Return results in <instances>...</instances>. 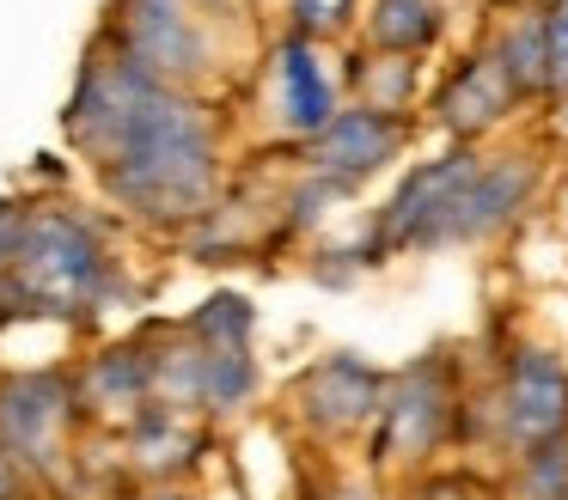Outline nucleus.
<instances>
[{
    "label": "nucleus",
    "mask_w": 568,
    "mask_h": 500,
    "mask_svg": "<svg viewBox=\"0 0 568 500\" xmlns=\"http://www.w3.org/2000/svg\"><path fill=\"white\" fill-rule=\"evenodd\" d=\"M153 92H160V80H153L141 61H129L104 31H92L87 55H80V73H74V92H68V110H62L68 146L99 171Z\"/></svg>",
    "instance_id": "8"
},
{
    "label": "nucleus",
    "mask_w": 568,
    "mask_h": 500,
    "mask_svg": "<svg viewBox=\"0 0 568 500\" xmlns=\"http://www.w3.org/2000/svg\"><path fill=\"white\" fill-rule=\"evenodd\" d=\"M507 7H538V12H550V7H562V0H507Z\"/></svg>",
    "instance_id": "31"
},
{
    "label": "nucleus",
    "mask_w": 568,
    "mask_h": 500,
    "mask_svg": "<svg viewBox=\"0 0 568 500\" xmlns=\"http://www.w3.org/2000/svg\"><path fill=\"white\" fill-rule=\"evenodd\" d=\"M501 494L507 500H568V439L501 463Z\"/></svg>",
    "instance_id": "23"
},
{
    "label": "nucleus",
    "mask_w": 568,
    "mask_h": 500,
    "mask_svg": "<svg viewBox=\"0 0 568 500\" xmlns=\"http://www.w3.org/2000/svg\"><path fill=\"white\" fill-rule=\"evenodd\" d=\"M379 397H385V366L361 360L355 348H331L318 354L312 366H300L294 385H287V415L294 427L324 451H343V446H361L379 415Z\"/></svg>",
    "instance_id": "9"
},
{
    "label": "nucleus",
    "mask_w": 568,
    "mask_h": 500,
    "mask_svg": "<svg viewBox=\"0 0 568 500\" xmlns=\"http://www.w3.org/2000/svg\"><path fill=\"white\" fill-rule=\"evenodd\" d=\"M519 110H526V104H519L514 80H507L501 61H495L489 31H483L477 43H470L465 55H458L453 68L434 80V92H428V129L440 134V141H453V146H483L489 134H501Z\"/></svg>",
    "instance_id": "12"
},
{
    "label": "nucleus",
    "mask_w": 568,
    "mask_h": 500,
    "mask_svg": "<svg viewBox=\"0 0 568 500\" xmlns=\"http://www.w3.org/2000/svg\"><path fill=\"white\" fill-rule=\"evenodd\" d=\"M263 397V360L257 348H202V378H196V415L209 427L239 421Z\"/></svg>",
    "instance_id": "19"
},
{
    "label": "nucleus",
    "mask_w": 568,
    "mask_h": 500,
    "mask_svg": "<svg viewBox=\"0 0 568 500\" xmlns=\"http://www.w3.org/2000/svg\"><path fill=\"white\" fill-rule=\"evenodd\" d=\"M184 336H196L202 348H251L257 341V305L245 293H209L184 317Z\"/></svg>",
    "instance_id": "20"
},
{
    "label": "nucleus",
    "mask_w": 568,
    "mask_h": 500,
    "mask_svg": "<svg viewBox=\"0 0 568 500\" xmlns=\"http://www.w3.org/2000/svg\"><path fill=\"white\" fill-rule=\"evenodd\" d=\"M209 421L184 409H165L148 402L116 427V446H123V476L129 482H190L209 458Z\"/></svg>",
    "instance_id": "14"
},
{
    "label": "nucleus",
    "mask_w": 568,
    "mask_h": 500,
    "mask_svg": "<svg viewBox=\"0 0 568 500\" xmlns=\"http://www.w3.org/2000/svg\"><path fill=\"white\" fill-rule=\"evenodd\" d=\"M87 427L74 390V366H26L0 373V446L31 470L43 494H68L74 433Z\"/></svg>",
    "instance_id": "5"
},
{
    "label": "nucleus",
    "mask_w": 568,
    "mask_h": 500,
    "mask_svg": "<svg viewBox=\"0 0 568 500\" xmlns=\"http://www.w3.org/2000/svg\"><path fill=\"white\" fill-rule=\"evenodd\" d=\"M38 500H80V494H38Z\"/></svg>",
    "instance_id": "32"
},
{
    "label": "nucleus",
    "mask_w": 568,
    "mask_h": 500,
    "mask_svg": "<svg viewBox=\"0 0 568 500\" xmlns=\"http://www.w3.org/2000/svg\"><path fill=\"white\" fill-rule=\"evenodd\" d=\"M294 500H397V494H392L385 476L367 470V463H331V458H324L318 470L300 482Z\"/></svg>",
    "instance_id": "25"
},
{
    "label": "nucleus",
    "mask_w": 568,
    "mask_h": 500,
    "mask_svg": "<svg viewBox=\"0 0 568 500\" xmlns=\"http://www.w3.org/2000/svg\"><path fill=\"white\" fill-rule=\"evenodd\" d=\"M129 500H202L190 482H135L129 488Z\"/></svg>",
    "instance_id": "29"
},
{
    "label": "nucleus",
    "mask_w": 568,
    "mask_h": 500,
    "mask_svg": "<svg viewBox=\"0 0 568 500\" xmlns=\"http://www.w3.org/2000/svg\"><path fill=\"white\" fill-rule=\"evenodd\" d=\"M74 390H80V415L92 421H111L123 427L135 409L153 402V341L148 336H129V341H111V348L87 354L74 366Z\"/></svg>",
    "instance_id": "15"
},
{
    "label": "nucleus",
    "mask_w": 568,
    "mask_h": 500,
    "mask_svg": "<svg viewBox=\"0 0 568 500\" xmlns=\"http://www.w3.org/2000/svg\"><path fill=\"white\" fill-rule=\"evenodd\" d=\"M446 37V0H373L361 12V43L379 55H434Z\"/></svg>",
    "instance_id": "17"
},
{
    "label": "nucleus",
    "mask_w": 568,
    "mask_h": 500,
    "mask_svg": "<svg viewBox=\"0 0 568 500\" xmlns=\"http://www.w3.org/2000/svg\"><path fill=\"white\" fill-rule=\"evenodd\" d=\"M477 165H483V146H453V141H446L440 153L416 159V165L397 177V190L367 214V226H361V244H367L373 268H385L392 256L440 251V232H446V220H453L465 183L477 177Z\"/></svg>",
    "instance_id": "6"
},
{
    "label": "nucleus",
    "mask_w": 568,
    "mask_h": 500,
    "mask_svg": "<svg viewBox=\"0 0 568 500\" xmlns=\"http://www.w3.org/2000/svg\"><path fill=\"white\" fill-rule=\"evenodd\" d=\"M348 183H336V177H324V171H306L300 165V177L287 183V195H282V238H300V232H318L324 220L336 214V207L348 202Z\"/></svg>",
    "instance_id": "22"
},
{
    "label": "nucleus",
    "mask_w": 568,
    "mask_h": 500,
    "mask_svg": "<svg viewBox=\"0 0 568 500\" xmlns=\"http://www.w3.org/2000/svg\"><path fill=\"white\" fill-rule=\"evenodd\" d=\"M470 390H477V378H470L465 354L453 348H428L416 360L392 366L379 415H373L367 439L355 446L361 463L397 488L404 476H422L434 463H446L453 451H465Z\"/></svg>",
    "instance_id": "3"
},
{
    "label": "nucleus",
    "mask_w": 568,
    "mask_h": 500,
    "mask_svg": "<svg viewBox=\"0 0 568 500\" xmlns=\"http://www.w3.org/2000/svg\"><path fill=\"white\" fill-rule=\"evenodd\" d=\"M26 214H31V202H0V275H7V268H13V256H19Z\"/></svg>",
    "instance_id": "27"
},
{
    "label": "nucleus",
    "mask_w": 568,
    "mask_h": 500,
    "mask_svg": "<svg viewBox=\"0 0 568 500\" xmlns=\"http://www.w3.org/2000/svg\"><path fill=\"white\" fill-rule=\"evenodd\" d=\"M397 500H507V494H501V470H483V463H434L422 476H404Z\"/></svg>",
    "instance_id": "21"
},
{
    "label": "nucleus",
    "mask_w": 568,
    "mask_h": 500,
    "mask_svg": "<svg viewBox=\"0 0 568 500\" xmlns=\"http://www.w3.org/2000/svg\"><path fill=\"white\" fill-rule=\"evenodd\" d=\"M38 494H43V488L31 482V470L7 446H0V500H38Z\"/></svg>",
    "instance_id": "28"
},
{
    "label": "nucleus",
    "mask_w": 568,
    "mask_h": 500,
    "mask_svg": "<svg viewBox=\"0 0 568 500\" xmlns=\"http://www.w3.org/2000/svg\"><path fill=\"white\" fill-rule=\"evenodd\" d=\"M0 293H7L13 317L87 324V317L129 299V275L104 238L99 214L74 202H31L26 238H19L13 268L0 275Z\"/></svg>",
    "instance_id": "2"
},
{
    "label": "nucleus",
    "mask_w": 568,
    "mask_h": 500,
    "mask_svg": "<svg viewBox=\"0 0 568 500\" xmlns=\"http://www.w3.org/2000/svg\"><path fill=\"white\" fill-rule=\"evenodd\" d=\"M99 31L178 92H202L214 73V24L196 0H111Z\"/></svg>",
    "instance_id": "7"
},
{
    "label": "nucleus",
    "mask_w": 568,
    "mask_h": 500,
    "mask_svg": "<svg viewBox=\"0 0 568 500\" xmlns=\"http://www.w3.org/2000/svg\"><path fill=\"white\" fill-rule=\"evenodd\" d=\"M99 190L116 214L141 220L153 232H190L226 190V141L221 110L202 92L160 85L111 159L99 165Z\"/></svg>",
    "instance_id": "1"
},
{
    "label": "nucleus",
    "mask_w": 568,
    "mask_h": 500,
    "mask_svg": "<svg viewBox=\"0 0 568 500\" xmlns=\"http://www.w3.org/2000/svg\"><path fill=\"white\" fill-rule=\"evenodd\" d=\"M196 7H202V12H233L239 0H196Z\"/></svg>",
    "instance_id": "30"
},
{
    "label": "nucleus",
    "mask_w": 568,
    "mask_h": 500,
    "mask_svg": "<svg viewBox=\"0 0 568 500\" xmlns=\"http://www.w3.org/2000/svg\"><path fill=\"white\" fill-rule=\"evenodd\" d=\"M568 439V360L544 341H507L495 373L470 390L465 415V458H526Z\"/></svg>",
    "instance_id": "4"
},
{
    "label": "nucleus",
    "mask_w": 568,
    "mask_h": 500,
    "mask_svg": "<svg viewBox=\"0 0 568 500\" xmlns=\"http://www.w3.org/2000/svg\"><path fill=\"white\" fill-rule=\"evenodd\" d=\"M361 0H287V31L312 37V43H348L361 37Z\"/></svg>",
    "instance_id": "24"
},
{
    "label": "nucleus",
    "mask_w": 568,
    "mask_h": 500,
    "mask_svg": "<svg viewBox=\"0 0 568 500\" xmlns=\"http://www.w3.org/2000/svg\"><path fill=\"white\" fill-rule=\"evenodd\" d=\"M544 31H550V80H556L550 98H562L568 92V0L544 12Z\"/></svg>",
    "instance_id": "26"
},
{
    "label": "nucleus",
    "mask_w": 568,
    "mask_h": 500,
    "mask_svg": "<svg viewBox=\"0 0 568 500\" xmlns=\"http://www.w3.org/2000/svg\"><path fill=\"white\" fill-rule=\"evenodd\" d=\"M348 104L343 55L331 43H312L300 31H282L270 43V116L282 129L287 153H300L306 141H318Z\"/></svg>",
    "instance_id": "11"
},
{
    "label": "nucleus",
    "mask_w": 568,
    "mask_h": 500,
    "mask_svg": "<svg viewBox=\"0 0 568 500\" xmlns=\"http://www.w3.org/2000/svg\"><path fill=\"white\" fill-rule=\"evenodd\" d=\"M422 116H397V110H373V104H343V116L318 134V141L300 146V165L324 171V177L348 183V190H367L379 171H392L397 159L416 146Z\"/></svg>",
    "instance_id": "13"
},
{
    "label": "nucleus",
    "mask_w": 568,
    "mask_h": 500,
    "mask_svg": "<svg viewBox=\"0 0 568 500\" xmlns=\"http://www.w3.org/2000/svg\"><path fill=\"white\" fill-rule=\"evenodd\" d=\"M562 98H568V92H562Z\"/></svg>",
    "instance_id": "33"
},
{
    "label": "nucleus",
    "mask_w": 568,
    "mask_h": 500,
    "mask_svg": "<svg viewBox=\"0 0 568 500\" xmlns=\"http://www.w3.org/2000/svg\"><path fill=\"white\" fill-rule=\"evenodd\" d=\"M343 80H348V104L397 110V116H416V104H422V61L416 55H379V49L355 43L343 55Z\"/></svg>",
    "instance_id": "18"
},
{
    "label": "nucleus",
    "mask_w": 568,
    "mask_h": 500,
    "mask_svg": "<svg viewBox=\"0 0 568 500\" xmlns=\"http://www.w3.org/2000/svg\"><path fill=\"white\" fill-rule=\"evenodd\" d=\"M544 183H550V153L544 146H501V153H483L477 177L465 183L453 220L440 232V251H465V244H495L544 202Z\"/></svg>",
    "instance_id": "10"
},
{
    "label": "nucleus",
    "mask_w": 568,
    "mask_h": 500,
    "mask_svg": "<svg viewBox=\"0 0 568 500\" xmlns=\"http://www.w3.org/2000/svg\"><path fill=\"white\" fill-rule=\"evenodd\" d=\"M489 43L501 73L514 80L519 104H550L556 80H550V31H544V12L538 7H507L501 19L489 24Z\"/></svg>",
    "instance_id": "16"
}]
</instances>
